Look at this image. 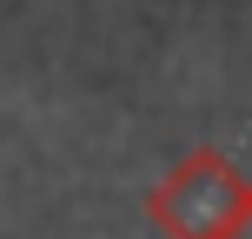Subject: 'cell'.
<instances>
[]
</instances>
